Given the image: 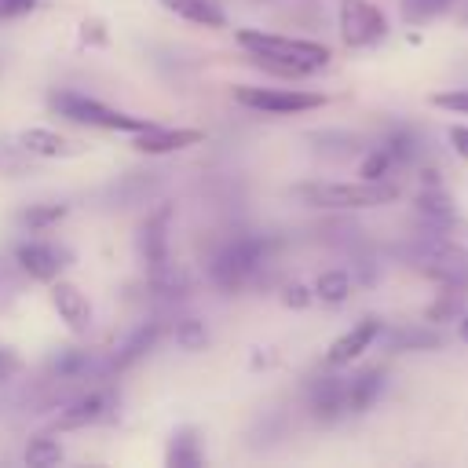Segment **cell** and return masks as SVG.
Here are the masks:
<instances>
[{
    "instance_id": "cell-2",
    "label": "cell",
    "mask_w": 468,
    "mask_h": 468,
    "mask_svg": "<svg viewBox=\"0 0 468 468\" xmlns=\"http://www.w3.org/2000/svg\"><path fill=\"white\" fill-rule=\"evenodd\" d=\"M296 194L314 208H377L395 201V186L380 179H358V183H303Z\"/></svg>"
},
{
    "instance_id": "cell-28",
    "label": "cell",
    "mask_w": 468,
    "mask_h": 468,
    "mask_svg": "<svg viewBox=\"0 0 468 468\" xmlns=\"http://www.w3.org/2000/svg\"><path fill=\"white\" fill-rule=\"evenodd\" d=\"M66 216V205H33L29 212H26V223L33 227V230H40V227H48V223H58Z\"/></svg>"
},
{
    "instance_id": "cell-16",
    "label": "cell",
    "mask_w": 468,
    "mask_h": 468,
    "mask_svg": "<svg viewBox=\"0 0 468 468\" xmlns=\"http://www.w3.org/2000/svg\"><path fill=\"white\" fill-rule=\"evenodd\" d=\"M110 399L102 391H91V395H80L77 402H69L62 413H58V428H84L91 420H99L106 413Z\"/></svg>"
},
{
    "instance_id": "cell-11",
    "label": "cell",
    "mask_w": 468,
    "mask_h": 468,
    "mask_svg": "<svg viewBox=\"0 0 468 468\" xmlns=\"http://www.w3.org/2000/svg\"><path fill=\"white\" fill-rule=\"evenodd\" d=\"M51 303H55L58 318H62L73 333H88V325H91V307H88V296H84L73 282H55V285H51Z\"/></svg>"
},
{
    "instance_id": "cell-30",
    "label": "cell",
    "mask_w": 468,
    "mask_h": 468,
    "mask_svg": "<svg viewBox=\"0 0 468 468\" xmlns=\"http://www.w3.org/2000/svg\"><path fill=\"white\" fill-rule=\"evenodd\" d=\"M80 366H84V355H77V351H66L62 358H55V373L58 377H73Z\"/></svg>"
},
{
    "instance_id": "cell-14",
    "label": "cell",
    "mask_w": 468,
    "mask_h": 468,
    "mask_svg": "<svg viewBox=\"0 0 468 468\" xmlns=\"http://www.w3.org/2000/svg\"><path fill=\"white\" fill-rule=\"evenodd\" d=\"M18 263H22V271L26 274H33V278H40V282H51L55 274H58V252L51 249V245H44V241H26V245H18Z\"/></svg>"
},
{
    "instance_id": "cell-35",
    "label": "cell",
    "mask_w": 468,
    "mask_h": 468,
    "mask_svg": "<svg viewBox=\"0 0 468 468\" xmlns=\"http://www.w3.org/2000/svg\"><path fill=\"white\" fill-rule=\"evenodd\" d=\"M457 333H461V340L468 344V307H464V314L457 318Z\"/></svg>"
},
{
    "instance_id": "cell-31",
    "label": "cell",
    "mask_w": 468,
    "mask_h": 468,
    "mask_svg": "<svg viewBox=\"0 0 468 468\" xmlns=\"http://www.w3.org/2000/svg\"><path fill=\"white\" fill-rule=\"evenodd\" d=\"M37 0H0V18H15V15H26L33 11Z\"/></svg>"
},
{
    "instance_id": "cell-4",
    "label": "cell",
    "mask_w": 468,
    "mask_h": 468,
    "mask_svg": "<svg viewBox=\"0 0 468 468\" xmlns=\"http://www.w3.org/2000/svg\"><path fill=\"white\" fill-rule=\"evenodd\" d=\"M413 263L439 285H468V252L435 234H417Z\"/></svg>"
},
{
    "instance_id": "cell-23",
    "label": "cell",
    "mask_w": 468,
    "mask_h": 468,
    "mask_svg": "<svg viewBox=\"0 0 468 468\" xmlns=\"http://www.w3.org/2000/svg\"><path fill=\"white\" fill-rule=\"evenodd\" d=\"M410 347H439V333H431L424 325L391 333V351H410Z\"/></svg>"
},
{
    "instance_id": "cell-34",
    "label": "cell",
    "mask_w": 468,
    "mask_h": 468,
    "mask_svg": "<svg viewBox=\"0 0 468 468\" xmlns=\"http://www.w3.org/2000/svg\"><path fill=\"white\" fill-rule=\"evenodd\" d=\"M285 303L303 307V303H307V289H303V285H289V289H285Z\"/></svg>"
},
{
    "instance_id": "cell-1",
    "label": "cell",
    "mask_w": 468,
    "mask_h": 468,
    "mask_svg": "<svg viewBox=\"0 0 468 468\" xmlns=\"http://www.w3.org/2000/svg\"><path fill=\"white\" fill-rule=\"evenodd\" d=\"M238 44L252 51V62L278 73V77H307L329 62V48L314 40H296V37H278V33H260V29H241Z\"/></svg>"
},
{
    "instance_id": "cell-3",
    "label": "cell",
    "mask_w": 468,
    "mask_h": 468,
    "mask_svg": "<svg viewBox=\"0 0 468 468\" xmlns=\"http://www.w3.org/2000/svg\"><path fill=\"white\" fill-rule=\"evenodd\" d=\"M51 110L73 124H88V128H106V132H143L150 121L146 117H132V113H121L99 99H88L80 91H55L51 95Z\"/></svg>"
},
{
    "instance_id": "cell-21",
    "label": "cell",
    "mask_w": 468,
    "mask_h": 468,
    "mask_svg": "<svg viewBox=\"0 0 468 468\" xmlns=\"http://www.w3.org/2000/svg\"><path fill=\"white\" fill-rule=\"evenodd\" d=\"M314 292H318L325 303H340V300H347V292H351V278H347V271H325V274L314 282Z\"/></svg>"
},
{
    "instance_id": "cell-26",
    "label": "cell",
    "mask_w": 468,
    "mask_h": 468,
    "mask_svg": "<svg viewBox=\"0 0 468 468\" xmlns=\"http://www.w3.org/2000/svg\"><path fill=\"white\" fill-rule=\"evenodd\" d=\"M388 157L391 161H410L413 154H417V139H413V132H406V128H395L391 135H388Z\"/></svg>"
},
{
    "instance_id": "cell-17",
    "label": "cell",
    "mask_w": 468,
    "mask_h": 468,
    "mask_svg": "<svg viewBox=\"0 0 468 468\" xmlns=\"http://www.w3.org/2000/svg\"><path fill=\"white\" fill-rule=\"evenodd\" d=\"M168 468H197L201 464V446H197V435L194 428H179L168 442Z\"/></svg>"
},
{
    "instance_id": "cell-7",
    "label": "cell",
    "mask_w": 468,
    "mask_h": 468,
    "mask_svg": "<svg viewBox=\"0 0 468 468\" xmlns=\"http://www.w3.org/2000/svg\"><path fill=\"white\" fill-rule=\"evenodd\" d=\"M260 256H263V241H260V238H238V241H230V245L216 256V263H212L216 285H223V289L241 285V278L260 263Z\"/></svg>"
},
{
    "instance_id": "cell-9",
    "label": "cell",
    "mask_w": 468,
    "mask_h": 468,
    "mask_svg": "<svg viewBox=\"0 0 468 468\" xmlns=\"http://www.w3.org/2000/svg\"><path fill=\"white\" fill-rule=\"evenodd\" d=\"M377 333H380V318H362L358 325H351L344 336H336V340L329 344L325 362H329V366H347V362H355V358L377 340Z\"/></svg>"
},
{
    "instance_id": "cell-8",
    "label": "cell",
    "mask_w": 468,
    "mask_h": 468,
    "mask_svg": "<svg viewBox=\"0 0 468 468\" xmlns=\"http://www.w3.org/2000/svg\"><path fill=\"white\" fill-rule=\"evenodd\" d=\"M201 139H205V132H197V128H157V124H146L143 132H135L132 146L139 154H172V150L197 146Z\"/></svg>"
},
{
    "instance_id": "cell-13",
    "label": "cell",
    "mask_w": 468,
    "mask_h": 468,
    "mask_svg": "<svg viewBox=\"0 0 468 468\" xmlns=\"http://www.w3.org/2000/svg\"><path fill=\"white\" fill-rule=\"evenodd\" d=\"M340 410H347V384L333 380V377L314 380V388H311V413L318 420H333V417H340Z\"/></svg>"
},
{
    "instance_id": "cell-10",
    "label": "cell",
    "mask_w": 468,
    "mask_h": 468,
    "mask_svg": "<svg viewBox=\"0 0 468 468\" xmlns=\"http://www.w3.org/2000/svg\"><path fill=\"white\" fill-rule=\"evenodd\" d=\"M168 219H172V208H157L143 227V260L154 278L168 267Z\"/></svg>"
},
{
    "instance_id": "cell-33",
    "label": "cell",
    "mask_w": 468,
    "mask_h": 468,
    "mask_svg": "<svg viewBox=\"0 0 468 468\" xmlns=\"http://www.w3.org/2000/svg\"><path fill=\"white\" fill-rule=\"evenodd\" d=\"M450 143H453V150L468 161V128H464V124H453V128H450Z\"/></svg>"
},
{
    "instance_id": "cell-24",
    "label": "cell",
    "mask_w": 468,
    "mask_h": 468,
    "mask_svg": "<svg viewBox=\"0 0 468 468\" xmlns=\"http://www.w3.org/2000/svg\"><path fill=\"white\" fill-rule=\"evenodd\" d=\"M453 0H402V18L413 22V26H424L431 22L435 15H442Z\"/></svg>"
},
{
    "instance_id": "cell-12",
    "label": "cell",
    "mask_w": 468,
    "mask_h": 468,
    "mask_svg": "<svg viewBox=\"0 0 468 468\" xmlns=\"http://www.w3.org/2000/svg\"><path fill=\"white\" fill-rule=\"evenodd\" d=\"M22 146L29 154H40V157H77L80 154V143H73L69 135L51 132V128H26Z\"/></svg>"
},
{
    "instance_id": "cell-32",
    "label": "cell",
    "mask_w": 468,
    "mask_h": 468,
    "mask_svg": "<svg viewBox=\"0 0 468 468\" xmlns=\"http://www.w3.org/2000/svg\"><path fill=\"white\" fill-rule=\"evenodd\" d=\"M18 355L15 351H7V347H0V380H7V377H15L18 373Z\"/></svg>"
},
{
    "instance_id": "cell-5",
    "label": "cell",
    "mask_w": 468,
    "mask_h": 468,
    "mask_svg": "<svg viewBox=\"0 0 468 468\" xmlns=\"http://www.w3.org/2000/svg\"><path fill=\"white\" fill-rule=\"evenodd\" d=\"M234 99L241 106L263 110V113H303V110H314V106L325 102L318 91H300V88H252V84L234 88Z\"/></svg>"
},
{
    "instance_id": "cell-6",
    "label": "cell",
    "mask_w": 468,
    "mask_h": 468,
    "mask_svg": "<svg viewBox=\"0 0 468 468\" xmlns=\"http://www.w3.org/2000/svg\"><path fill=\"white\" fill-rule=\"evenodd\" d=\"M388 18L377 4L369 0H340V37L347 48H369L384 40Z\"/></svg>"
},
{
    "instance_id": "cell-27",
    "label": "cell",
    "mask_w": 468,
    "mask_h": 468,
    "mask_svg": "<svg viewBox=\"0 0 468 468\" xmlns=\"http://www.w3.org/2000/svg\"><path fill=\"white\" fill-rule=\"evenodd\" d=\"M431 106L439 110H453V113H468V88H446L431 95Z\"/></svg>"
},
{
    "instance_id": "cell-25",
    "label": "cell",
    "mask_w": 468,
    "mask_h": 468,
    "mask_svg": "<svg viewBox=\"0 0 468 468\" xmlns=\"http://www.w3.org/2000/svg\"><path fill=\"white\" fill-rule=\"evenodd\" d=\"M205 340H208L205 322H197V318H183V322L176 325V344H179L183 351H197V347H205Z\"/></svg>"
},
{
    "instance_id": "cell-22",
    "label": "cell",
    "mask_w": 468,
    "mask_h": 468,
    "mask_svg": "<svg viewBox=\"0 0 468 468\" xmlns=\"http://www.w3.org/2000/svg\"><path fill=\"white\" fill-rule=\"evenodd\" d=\"M26 461H29L33 468L58 464V461H62V446H58L55 439H48V435H37V439H29V446H26Z\"/></svg>"
},
{
    "instance_id": "cell-29",
    "label": "cell",
    "mask_w": 468,
    "mask_h": 468,
    "mask_svg": "<svg viewBox=\"0 0 468 468\" xmlns=\"http://www.w3.org/2000/svg\"><path fill=\"white\" fill-rule=\"evenodd\" d=\"M388 165H391L388 150H384V146H380V150H373V154L362 161V179H380V176L388 172Z\"/></svg>"
},
{
    "instance_id": "cell-20",
    "label": "cell",
    "mask_w": 468,
    "mask_h": 468,
    "mask_svg": "<svg viewBox=\"0 0 468 468\" xmlns=\"http://www.w3.org/2000/svg\"><path fill=\"white\" fill-rule=\"evenodd\" d=\"M154 336H157V322H150V325H139L135 333H132V340L121 347V355H117V369H124V366H132L139 355H146V347L154 344Z\"/></svg>"
},
{
    "instance_id": "cell-19",
    "label": "cell",
    "mask_w": 468,
    "mask_h": 468,
    "mask_svg": "<svg viewBox=\"0 0 468 468\" xmlns=\"http://www.w3.org/2000/svg\"><path fill=\"white\" fill-rule=\"evenodd\" d=\"M168 11H176V15H183V18H190V22H197V26H223L227 18H223V11L216 7V0H161Z\"/></svg>"
},
{
    "instance_id": "cell-15",
    "label": "cell",
    "mask_w": 468,
    "mask_h": 468,
    "mask_svg": "<svg viewBox=\"0 0 468 468\" xmlns=\"http://www.w3.org/2000/svg\"><path fill=\"white\" fill-rule=\"evenodd\" d=\"M384 391V369H362L351 384H347V410L351 413H366L377 395Z\"/></svg>"
},
{
    "instance_id": "cell-18",
    "label": "cell",
    "mask_w": 468,
    "mask_h": 468,
    "mask_svg": "<svg viewBox=\"0 0 468 468\" xmlns=\"http://www.w3.org/2000/svg\"><path fill=\"white\" fill-rule=\"evenodd\" d=\"M468 307V285H442L439 300L428 307V322H453Z\"/></svg>"
}]
</instances>
